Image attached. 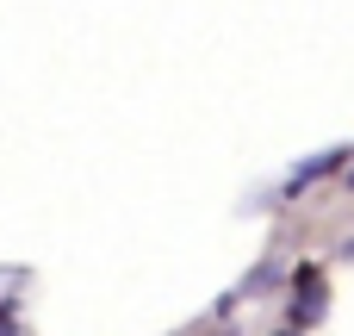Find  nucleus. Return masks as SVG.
Here are the masks:
<instances>
[{"label": "nucleus", "mask_w": 354, "mask_h": 336, "mask_svg": "<svg viewBox=\"0 0 354 336\" xmlns=\"http://www.w3.org/2000/svg\"><path fill=\"white\" fill-rule=\"evenodd\" d=\"M299 318H311V324L324 318V274H317V268L299 274Z\"/></svg>", "instance_id": "nucleus-1"}, {"label": "nucleus", "mask_w": 354, "mask_h": 336, "mask_svg": "<svg viewBox=\"0 0 354 336\" xmlns=\"http://www.w3.org/2000/svg\"><path fill=\"white\" fill-rule=\"evenodd\" d=\"M336 162H342V150H324V156H305V162L292 168V187H286V193H299L305 181H317V175H330Z\"/></svg>", "instance_id": "nucleus-2"}, {"label": "nucleus", "mask_w": 354, "mask_h": 336, "mask_svg": "<svg viewBox=\"0 0 354 336\" xmlns=\"http://www.w3.org/2000/svg\"><path fill=\"white\" fill-rule=\"evenodd\" d=\"M261 287H280V268H255L249 274V293H261Z\"/></svg>", "instance_id": "nucleus-3"}, {"label": "nucleus", "mask_w": 354, "mask_h": 336, "mask_svg": "<svg viewBox=\"0 0 354 336\" xmlns=\"http://www.w3.org/2000/svg\"><path fill=\"white\" fill-rule=\"evenodd\" d=\"M0 336H19V312L12 306H0Z\"/></svg>", "instance_id": "nucleus-4"}, {"label": "nucleus", "mask_w": 354, "mask_h": 336, "mask_svg": "<svg viewBox=\"0 0 354 336\" xmlns=\"http://www.w3.org/2000/svg\"><path fill=\"white\" fill-rule=\"evenodd\" d=\"M348 187H354V175H348Z\"/></svg>", "instance_id": "nucleus-5"}, {"label": "nucleus", "mask_w": 354, "mask_h": 336, "mask_svg": "<svg viewBox=\"0 0 354 336\" xmlns=\"http://www.w3.org/2000/svg\"><path fill=\"white\" fill-rule=\"evenodd\" d=\"M286 336H292V330H286Z\"/></svg>", "instance_id": "nucleus-6"}]
</instances>
